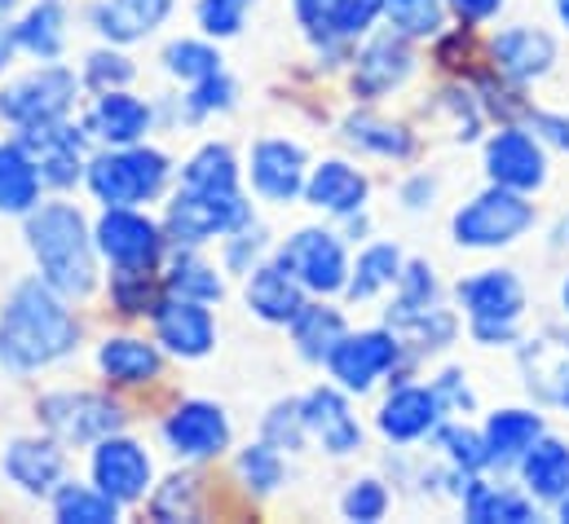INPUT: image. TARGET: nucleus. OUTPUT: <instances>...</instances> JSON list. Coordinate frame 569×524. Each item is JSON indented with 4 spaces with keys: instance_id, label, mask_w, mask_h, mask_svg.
<instances>
[{
    "instance_id": "obj_1",
    "label": "nucleus",
    "mask_w": 569,
    "mask_h": 524,
    "mask_svg": "<svg viewBox=\"0 0 569 524\" xmlns=\"http://www.w3.org/2000/svg\"><path fill=\"white\" fill-rule=\"evenodd\" d=\"M80 340V322L67 309V295L58 286H49L44 278H27L4 313H0V362L18 375L53 366L58 357H67Z\"/></svg>"
},
{
    "instance_id": "obj_2",
    "label": "nucleus",
    "mask_w": 569,
    "mask_h": 524,
    "mask_svg": "<svg viewBox=\"0 0 569 524\" xmlns=\"http://www.w3.org/2000/svg\"><path fill=\"white\" fill-rule=\"evenodd\" d=\"M27 248L40 264V278L58 286L67 300H80L98 282V261H93V234L84 216L71 203H36L27 212Z\"/></svg>"
},
{
    "instance_id": "obj_3",
    "label": "nucleus",
    "mask_w": 569,
    "mask_h": 524,
    "mask_svg": "<svg viewBox=\"0 0 569 524\" xmlns=\"http://www.w3.org/2000/svg\"><path fill=\"white\" fill-rule=\"evenodd\" d=\"M168 172H172L168 159L150 145H111L84 168V181H89L98 203L138 208V203H150V199L163 194Z\"/></svg>"
},
{
    "instance_id": "obj_4",
    "label": "nucleus",
    "mask_w": 569,
    "mask_h": 524,
    "mask_svg": "<svg viewBox=\"0 0 569 524\" xmlns=\"http://www.w3.org/2000/svg\"><path fill=\"white\" fill-rule=\"evenodd\" d=\"M243 225H252V203L239 190L181 185L177 199L168 203V216H163V234L177 248H199L217 234H239Z\"/></svg>"
},
{
    "instance_id": "obj_5",
    "label": "nucleus",
    "mask_w": 569,
    "mask_h": 524,
    "mask_svg": "<svg viewBox=\"0 0 569 524\" xmlns=\"http://www.w3.org/2000/svg\"><path fill=\"white\" fill-rule=\"evenodd\" d=\"M455 295L468 313L472 340H481L490 349L517 340V322L526 313V286L512 269H486L477 278H463Z\"/></svg>"
},
{
    "instance_id": "obj_6",
    "label": "nucleus",
    "mask_w": 569,
    "mask_h": 524,
    "mask_svg": "<svg viewBox=\"0 0 569 524\" xmlns=\"http://www.w3.org/2000/svg\"><path fill=\"white\" fill-rule=\"evenodd\" d=\"M535 225V203L521 194V190H508V185H490L486 194H477L472 203H463L455 212V243L459 248H477V252H490V248H508L517 243L526 230Z\"/></svg>"
},
{
    "instance_id": "obj_7",
    "label": "nucleus",
    "mask_w": 569,
    "mask_h": 524,
    "mask_svg": "<svg viewBox=\"0 0 569 524\" xmlns=\"http://www.w3.org/2000/svg\"><path fill=\"white\" fill-rule=\"evenodd\" d=\"M36 414L67 445H98L102 436H116L124 427L120 401L102 393H49L40 396Z\"/></svg>"
},
{
    "instance_id": "obj_8",
    "label": "nucleus",
    "mask_w": 569,
    "mask_h": 524,
    "mask_svg": "<svg viewBox=\"0 0 569 524\" xmlns=\"http://www.w3.org/2000/svg\"><path fill=\"white\" fill-rule=\"evenodd\" d=\"M93 243L116 264V273H150L163 252V230L133 208H107V216L93 230Z\"/></svg>"
},
{
    "instance_id": "obj_9",
    "label": "nucleus",
    "mask_w": 569,
    "mask_h": 524,
    "mask_svg": "<svg viewBox=\"0 0 569 524\" xmlns=\"http://www.w3.org/2000/svg\"><path fill=\"white\" fill-rule=\"evenodd\" d=\"M76 75L67 67H40L31 75H18L0 93V115L9 124H40V120H62L76 102Z\"/></svg>"
},
{
    "instance_id": "obj_10",
    "label": "nucleus",
    "mask_w": 569,
    "mask_h": 524,
    "mask_svg": "<svg viewBox=\"0 0 569 524\" xmlns=\"http://www.w3.org/2000/svg\"><path fill=\"white\" fill-rule=\"evenodd\" d=\"M402 357V340L393 331H358L331 349L327 371L345 393H367L376 380H385Z\"/></svg>"
},
{
    "instance_id": "obj_11",
    "label": "nucleus",
    "mask_w": 569,
    "mask_h": 524,
    "mask_svg": "<svg viewBox=\"0 0 569 524\" xmlns=\"http://www.w3.org/2000/svg\"><path fill=\"white\" fill-rule=\"evenodd\" d=\"M279 264L305 291H318V295H331V291L349 286V261H345V248H340V239L331 230L291 234L279 248Z\"/></svg>"
},
{
    "instance_id": "obj_12",
    "label": "nucleus",
    "mask_w": 569,
    "mask_h": 524,
    "mask_svg": "<svg viewBox=\"0 0 569 524\" xmlns=\"http://www.w3.org/2000/svg\"><path fill=\"white\" fill-rule=\"evenodd\" d=\"M22 150L31 154L36 172L44 185L62 190L76 185L84 177V132H76L62 120H40V124H22Z\"/></svg>"
},
{
    "instance_id": "obj_13",
    "label": "nucleus",
    "mask_w": 569,
    "mask_h": 524,
    "mask_svg": "<svg viewBox=\"0 0 569 524\" xmlns=\"http://www.w3.org/2000/svg\"><path fill=\"white\" fill-rule=\"evenodd\" d=\"M486 172L495 185L535 194L548 181V154L539 137H530L526 129H499L486 141Z\"/></svg>"
},
{
    "instance_id": "obj_14",
    "label": "nucleus",
    "mask_w": 569,
    "mask_h": 524,
    "mask_svg": "<svg viewBox=\"0 0 569 524\" xmlns=\"http://www.w3.org/2000/svg\"><path fill=\"white\" fill-rule=\"evenodd\" d=\"M163 441L177 458H217L230 445V419L212 401H181L163 419Z\"/></svg>"
},
{
    "instance_id": "obj_15",
    "label": "nucleus",
    "mask_w": 569,
    "mask_h": 524,
    "mask_svg": "<svg viewBox=\"0 0 569 524\" xmlns=\"http://www.w3.org/2000/svg\"><path fill=\"white\" fill-rule=\"evenodd\" d=\"M150 454L129 436H102L93 450V485L102 494H111L120 507L138 503L150 490Z\"/></svg>"
},
{
    "instance_id": "obj_16",
    "label": "nucleus",
    "mask_w": 569,
    "mask_h": 524,
    "mask_svg": "<svg viewBox=\"0 0 569 524\" xmlns=\"http://www.w3.org/2000/svg\"><path fill=\"white\" fill-rule=\"evenodd\" d=\"M154 335L177 357H208L212 344H217V322L203 309V300L172 295V300L154 304Z\"/></svg>"
},
{
    "instance_id": "obj_17",
    "label": "nucleus",
    "mask_w": 569,
    "mask_h": 524,
    "mask_svg": "<svg viewBox=\"0 0 569 524\" xmlns=\"http://www.w3.org/2000/svg\"><path fill=\"white\" fill-rule=\"evenodd\" d=\"M4 476L31 494V498H53V490L67 476V454L58 436H22L4 450Z\"/></svg>"
},
{
    "instance_id": "obj_18",
    "label": "nucleus",
    "mask_w": 569,
    "mask_h": 524,
    "mask_svg": "<svg viewBox=\"0 0 569 524\" xmlns=\"http://www.w3.org/2000/svg\"><path fill=\"white\" fill-rule=\"evenodd\" d=\"M490 58H495L499 75H508L512 84H530V80H539V75L552 71L557 40L548 31H539V27H508V31L495 36Z\"/></svg>"
},
{
    "instance_id": "obj_19",
    "label": "nucleus",
    "mask_w": 569,
    "mask_h": 524,
    "mask_svg": "<svg viewBox=\"0 0 569 524\" xmlns=\"http://www.w3.org/2000/svg\"><path fill=\"white\" fill-rule=\"evenodd\" d=\"M300 410H305V432L327 454L345 458V454H358L362 450V427L349 414V401L336 393V389H313V393L300 401Z\"/></svg>"
},
{
    "instance_id": "obj_20",
    "label": "nucleus",
    "mask_w": 569,
    "mask_h": 524,
    "mask_svg": "<svg viewBox=\"0 0 569 524\" xmlns=\"http://www.w3.org/2000/svg\"><path fill=\"white\" fill-rule=\"evenodd\" d=\"M411 71H416V53H411L407 36H402V31L380 36V40H371V44L358 53L353 93H358V98H385L389 89L407 84Z\"/></svg>"
},
{
    "instance_id": "obj_21",
    "label": "nucleus",
    "mask_w": 569,
    "mask_h": 524,
    "mask_svg": "<svg viewBox=\"0 0 569 524\" xmlns=\"http://www.w3.org/2000/svg\"><path fill=\"white\" fill-rule=\"evenodd\" d=\"M441 410H446V405H441L437 389L402 384V389H393V393H389V401L380 405L376 423H380V432H385L389 441L411 445V441H420V436H428V432H437Z\"/></svg>"
},
{
    "instance_id": "obj_22",
    "label": "nucleus",
    "mask_w": 569,
    "mask_h": 524,
    "mask_svg": "<svg viewBox=\"0 0 569 524\" xmlns=\"http://www.w3.org/2000/svg\"><path fill=\"white\" fill-rule=\"evenodd\" d=\"M252 185L270 203H291L305 194V150L283 137H266L252 150Z\"/></svg>"
},
{
    "instance_id": "obj_23",
    "label": "nucleus",
    "mask_w": 569,
    "mask_h": 524,
    "mask_svg": "<svg viewBox=\"0 0 569 524\" xmlns=\"http://www.w3.org/2000/svg\"><path fill=\"white\" fill-rule=\"evenodd\" d=\"M305 203L318 212H331V216H353L367 203V177L358 168H349L345 159H327L309 172Z\"/></svg>"
},
{
    "instance_id": "obj_24",
    "label": "nucleus",
    "mask_w": 569,
    "mask_h": 524,
    "mask_svg": "<svg viewBox=\"0 0 569 524\" xmlns=\"http://www.w3.org/2000/svg\"><path fill=\"white\" fill-rule=\"evenodd\" d=\"M84 132L107 141V145H138L150 132V107L138 102L133 93H124V89H107L93 102V111L84 120Z\"/></svg>"
},
{
    "instance_id": "obj_25",
    "label": "nucleus",
    "mask_w": 569,
    "mask_h": 524,
    "mask_svg": "<svg viewBox=\"0 0 569 524\" xmlns=\"http://www.w3.org/2000/svg\"><path fill=\"white\" fill-rule=\"evenodd\" d=\"M248 309H252L261 322L291 326V318L305 309V286H300L279 261L257 264V269L248 273Z\"/></svg>"
},
{
    "instance_id": "obj_26",
    "label": "nucleus",
    "mask_w": 569,
    "mask_h": 524,
    "mask_svg": "<svg viewBox=\"0 0 569 524\" xmlns=\"http://www.w3.org/2000/svg\"><path fill=\"white\" fill-rule=\"evenodd\" d=\"M168 13H172V0H98L93 27L116 44H133V40H146Z\"/></svg>"
},
{
    "instance_id": "obj_27",
    "label": "nucleus",
    "mask_w": 569,
    "mask_h": 524,
    "mask_svg": "<svg viewBox=\"0 0 569 524\" xmlns=\"http://www.w3.org/2000/svg\"><path fill=\"white\" fill-rule=\"evenodd\" d=\"M521 476L539 503H561L569 494V445L557 436H539L521 454Z\"/></svg>"
},
{
    "instance_id": "obj_28",
    "label": "nucleus",
    "mask_w": 569,
    "mask_h": 524,
    "mask_svg": "<svg viewBox=\"0 0 569 524\" xmlns=\"http://www.w3.org/2000/svg\"><path fill=\"white\" fill-rule=\"evenodd\" d=\"M486 454L490 463L508 467V463H521V454L543 436V414L535 410H499L486 419Z\"/></svg>"
},
{
    "instance_id": "obj_29",
    "label": "nucleus",
    "mask_w": 569,
    "mask_h": 524,
    "mask_svg": "<svg viewBox=\"0 0 569 524\" xmlns=\"http://www.w3.org/2000/svg\"><path fill=\"white\" fill-rule=\"evenodd\" d=\"M40 172L31 163V154L22 150V141H4L0 145V212L4 216H27L40 203Z\"/></svg>"
},
{
    "instance_id": "obj_30",
    "label": "nucleus",
    "mask_w": 569,
    "mask_h": 524,
    "mask_svg": "<svg viewBox=\"0 0 569 524\" xmlns=\"http://www.w3.org/2000/svg\"><path fill=\"white\" fill-rule=\"evenodd\" d=\"M98 366H102L107 380L133 389V384H150V380L159 375V353H154V344H146V340L111 335V340H102V349H98Z\"/></svg>"
},
{
    "instance_id": "obj_31",
    "label": "nucleus",
    "mask_w": 569,
    "mask_h": 524,
    "mask_svg": "<svg viewBox=\"0 0 569 524\" xmlns=\"http://www.w3.org/2000/svg\"><path fill=\"white\" fill-rule=\"evenodd\" d=\"M291 340H296V353L305 362H327L331 349L345 340V318L327 304H305L291 318Z\"/></svg>"
},
{
    "instance_id": "obj_32",
    "label": "nucleus",
    "mask_w": 569,
    "mask_h": 524,
    "mask_svg": "<svg viewBox=\"0 0 569 524\" xmlns=\"http://www.w3.org/2000/svg\"><path fill=\"white\" fill-rule=\"evenodd\" d=\"M13 40H18V49H27L31 58L53 62V58L62 53V44H67L62 9H58L53 0H40L36 9H27V13H22V22L13 27Z\"/></svg>"
},
{
    "instance_id": "obj_33",
    "label": "nucleus",
    "mask_w": 569,
    "mask_h": 524,
    "mask_svg": "<svg viewBox=\"0 0 569 524\" xmlns=\"http://www.w3.org/2000/svg\"><path fill=\"white\" fill-rule=\"evenodd\" d=\"M463 512H468L472 524H530L535 521V507H530L521 494L495 490V485H486V481H472V485H468Z\"/></svg>"
},
{
    "instance_id": "obj_34",
    "label": "nucleus",
    "mask_w": 569,
    "mask_h": 524,
    "mask_svg": "<svg viewBox=\"0 0 569 524\" xmlns=\"http://www.w3.org/2000/svg\"><path fill=\"white\" fill-rule=\"evenodd\" d=\"M402 252L398 248H389V243H376V248H367L358 264L349 269V300H371L376 291H385V286H398V278H402Z\"/></svg>"
},
{
    "instance_id": "obj_35",
    "label": "nucleus",
    "mask_w": 569,
    "mask_h": 524,
    "mask_svg": "<svg viewBox=\"0 0 569 524\" xmlns=\"http://www.w3.org/2000/svg\"><path fill=\"white\" fill-rule=\"evenodd\" d=\"M345 141L367 150V154H380V159H407L416 150L411 132L402 124H389L380 115H349L345 120Z\"/></svg>"
},
{
    "instance_id": "obj_36",
    "label": "nucleus",
    "mask_w": 569,
    "mask_h": 524,
    "mask_svg": "<svg viewBox=\"0 0 569 524\" xmlns=\"http://www.w3.org/2000/svg\"><path fill=\"white\" fill-rule=\"evenodd\" d=\"M53 516L62 524H111L120 516V503L89 485H58L53 490Z\"/></svg>"
},
{
    "instance_id": "obj_37",
    "label": "nucleus",
    "mask_w": 569,
    "mask_h": 524,
    "mask_svg": "<svg viewBox=\"0 0 569 524\" xmlns=\"http://www.w3.org/2000/svg\"><path fill=\"white\" fill-rule=\"evenodd\" d=\"M186 185L194 190H239V163H234V150L230 145H203L199 154H190L186 172H181Z\"/></svg>"
},
{
    "instance_id": "obj_38",
    "label": "nucleus",
    "mask_w": 569,
    "mask_h": 524,
    "mask_svg": "<svg viewBox=\"0 0 569 524\" xmlns=\"http://www.w3.org/2000/svg\"><path fill=\"white\" fill-rule=\"evenodd\" d=\"M168 291L172 295H186V300H221L226 295V282L217 278V269L212 264H203L199 256H190V252H181L172 269H168Z\"/></svg>"
},
{
    "instance_id": "obj_39",
    "label": "nucleus",
    "mask_w": 569,
    "mask_h": 524,
    "mask_svg": "<svg viewBox=\"0 0 569 524\" xmlns=\"http://www.w3.org/2000/svg\"><path fill=\"white\" fill-rule=\"evenodd\" d=\"M385 13V0H327L318 27L336 40H353L362 31H371V22Z\"/></svg>"
},
{
    "instance_id": "obj_40",
    "label": "nucleus",
    "mask_w": 569,
    "mask_h": 524,
    "mask_svg": "<svg viewBox=\"0 0 569 524\" xmlns=\"http://www.w3.org/2000/svg\"><path fill=\"white\" fill-rule=\"evenodd\" d=\"M385 13L393 22V31H402L407 40L437 36L441 18H446V0H385Z\"/></svg>"
},
{
    "instance_id": "obj_41",
    "label": "nucleus",
    "mask_w": 569,
    "mask_h": 524,
    "mask_svg": "<svg viewBox=\"0 0 569 524\" xmlns=\"http://www.w3.org/2000/svg\"><path fill=\"white\" fill-rule=\"evenodd\" d=\"M163 67H168L177 80L194 84V80H203V75H217V71H221V53H217L212 44H199V40H177V44H168Z\"/></svg>"
},
{
    "instance_id": "obj_42",
    "label": "nucleus",
    "mask_w": 569,
    "mask_h": 524,
    "mask_svg": "<svg viewBox=\"0 0 569 524\" xmlns=\"http://www.w3.org/2000/svg\"><path fill=\"white\" fill-rule=\"evenodd\" d=\"M239 476H243L248 490H257V494H274V490L283 485V458H279V445H270V441L248 445V450L239 454Z\"/></svg>"
},
{
    "instance_id": "obj_43",
    "label": "nucleus",
    "mask_w": 569,
    "mask_h": 524,
    "mask_svg": "<svg viewBox=\"0 0 569 524\" xmlns=\"http://www.w3.org/2000/svg\"><path fill=\"white\" fill-rule=\"evenodd\" d=\"M437 445L446 450V458L463 472V476H472V472H481V467H490V454H486V436H477V432H468V427H437Z\"/></svg>"
},
{
    "instance_id": "obj_44",
    "label": "nucleus",
    "mask_w": 569,
    "mask_h": 524,
    "mask_svg": "<svg viewBox=\"0 0 569 524\" xmlns=\"http://www.w3.org/2000/svg\"><path fill=\"white\" fill-rule=\"evenodd\" d=\"M340 512H345V521H358V524L385 521V512H389V490H385L380 481H353L349 494L340 498Z\"/></svg>"
},
{
    "instance_id": "obj_45",
    "label": "nucleus",
    "mask_w": 569,
    "mask_h": 524,
    "mask_svg": "<svg viewBox=\"0 0 569 524\" xmlns=\"http://www.w3.org/2000/svg\"><path fill=\"white\" fill-rule=\"evenodd\" d=\"M150 512H154V521H194V512H199L194 481H190V476H172V481H163V490L154 494Z\"/></svg>"
},
{
    "instance_id": "obj_46",
    "label": "nucleus",
    "mask_w": 569,
    "mask_h": 524,
    "mask_svg": "<svg viewBox=\"0 0 569 524\" xmlns=\"http://www.w3.org/2000/svg\"><path fill=\"white\" fill-rule=\"evenodd\" d=\"M230 102H234V84H230L226 71H217V75H203V80L190 84L186 115H190V120H203V115H212V111H226Z\"/></svg>"
},
{
    "instance_id": "obj_47",
    "label": "nucleus",
    "mask_w": 569,
    "mask_h": 524,
    "mask_svg": "<svg viewBox=\"0 0 569 524\" xmlns=\"http://www.w3.org/2000/svg\"><path fill=\"white\" fill-rule=\"evenodd\" d=\"M305 410L300 401H279L270 414H266V441L279 445V450H300L305 445Z\"/></svg>"
},
{
    "instance_id": "obj_48",
    "label": "nucleus",
    "mask_w": 569,
    "mask_h": 524,
    "mask_svg": "<svg viewBox=\"0 0 569 524\" xmlns=\"http://www.w3.org/2000/svg\"><path fill=\"white\" fill-rule=\"evenodd\" d=\"M129 80H133V62L124 53H111V49L89 53V62H84V84L89 89L107 93V89H124Z\"/></svg>"
},
{
    "instance_id": "obj_49",
    "label": "nucleus",
    "mask_w": 569,
    "mask_h": 524,
    "mask_svg": "<svg viewBox=\"0 0 569 524\" xmlns=\"http://www.w3.org/2000/svg\"><path fill=\"white\" fill-rule=\"evenodd\" d=\"M248 9H252V0H199V27L208 36H217V40L239 36Z\"/></svg>"
},
{
    "instance_id": "obj_50",
    "label": "nucleus",
    "mask_w": 569,
    "mask_h": 524,
    "mask_svg": "<svg viewBox=\"0 0 569 524\" xmlns=\"http://www.w3.org/2000/svg\"><path fill=\"white\" fill-rule=\"evenodd\" d=\"M437 304V278L425 261H411L398 278V304L393 309H432Z\"/></svg>"
},
{
    "instance_id": "obj_51",
    "label": "nucleus",
    "mask_w": 569,
    "mask_h": 524,
    "mask_svg": "<svg viewBox=\"0 0 569 524\" xmlns=\"http://www.w3.org/2000/svg\"><path fill=\"white\" fill-rule=\"evenodd\" d=\"M111 295H116L120 313H154V300H150V273H116Z\"/></svg>"
},
{
    "instance_id": "obj_52",
    "label": "nucleus",
    "mask_w": 569,
    "mask_h": 524,
    "mask_svg": "<svg viewBox=\"0 0 569 524\" xmlns=\"http://www.w3.org/2000/svg\"><path fill=\"white\" fill-rule=\"evenodd\" d=\"M432 389H437V396H441V405H446V410H472V393H468V384H463V375H459V371H446Z\"/></svg>"
},
{
    "instance_id": "obj_53",
    "label": "nucleus",
    "mask_w": 569,
    "mask_h": 524,
    "mask_svg": "<svg viewBox=\"0 0 569 524\" xmlns=\"http://www.w3.org/2000/svg\"><path fill=\"white\" fill-rule=\"evenodd\" d=\"M463 22H486V18H495L499 9H503V0H446Z\"/></svg>"
},
{
    "instance_id": "obj_54",
    "label": "nucleus",
    "mask_w": 569,
    "mask_h": 524,
    "mask_svg": "<svg viewBox=\"0 0 569 524\" xmlns=\"http://www.w3.org/2000/svg\"><path fill=\"white\" fill-rule=\"evenodd\" d=\"M535 132H543L548 141L569 150V115H535Z\"/></svg>"
},
{
    "instance_id": "obj_55",
    "label": "nucleus",
    "mask_w": 569,
    "mask_h": 524,
    "mask_svg": "<svg viewBox=\"0 0 569 524\" xmlns=\"http://www.w3.org/2000/svg\"><path fill=\"white\" fill-rule=\"evenodd\" d=\"M322 9H327V0H296V13H300V22H305V27H318Z\"/></svg>"
},
{
    "instance_id": "obj_56",
    "label": "nucleus",
    "mask_w": 569,
    "mask_h": 524,
    "mask_svg": "<svg viewBox=\"0 0 569 524\" xmlns=\"http://www.w3.org/2000/svg\"><path fill=\"white\" fill-rule=\"evenodd\" d=\"M425 199H432V181H416V185H407V208H428Z\"/></svg>"
},
{
    "instance_id": "obj_57",
    "label": "nucleus",
    "mask_w": 569,
    "mask_h": 524,
    "mask_svg": "<svg viewBox=\"0 0 569 524\" xmlns=\"http://www.w3.org/2000/svg\"><path fill=\"white\" fill-rule=\"evenodd\" d=\"M13 49H18V40H13V27H0V71L9 67V58H13Z\"/></svg>"
},
{
    "instance_id": "obj_58",
    "label": "nucleus",
    "mask_w": 569,
    "mask_h": 524,
    "mask_svg": "<svg viewBox=\"0 0 569 524\" xmlns=\"http://www.w3.org/2000/svg\"><path fill=\"white\" fill-rule=\"evenodd\" d=\"M13 9H18V0H0V22H4V18L13 13Z\"/></svg>"
},
{
    "instance_id": "obj_59",
    "label": "nucleus",
    "mask_w": 569,
    "mask_h": 524,
    "mask_svg": "<svg viewBox=\"0 0 569 524\" xmlns=\"http://www.w3.org/2000/svg\"><path fill=\"white\" fill-rule=\"evenodd\" d=\"M557 516H561V521L569 524V494H566V498H561V503H557Z\"/></svg>"
},
{
    "instance_id": "obj_60",
    "label": "nucleus",
    "mask_w": 569,
    "mask_h": 524,
    "mask_svg": "<svg viewBox=\"0 0 569 524\" xmlns=\"http://www.w3.org/2000/svg\"><path fill=\"white\" fill-rule=\"evenodd\" d=\"M557 13H561V22L569 27V0H557Z\"/></svg>"
},
{
    "instance_id": "obj_61",
    "label": "nucleus",
    "mask_w": 569,
    "mask_h": 524,
    "mask_svg": "<svg viewBox=\"0 0 569 524\" xmlns=\"http://www.w3.org/2000/svg\"><path fill=\"white\" fill-rule=\"evenodd\" d=\"M561 304H566V313H569V278H566V286H561Z\"/></svg>"
},
{
    "instance_id": "obj_62",
    "label": "nucleus",
    "mask_w": 569,
    "mask_h": 524,
    "mask_svg": "<svg viewBox=\"0 0 569 524\" xmlns=\"http://www.w3.org/2000/svg\"><path fill=\"white\" fill-rule=\"evenodd\" d=\"M566 405H569V393H566Z\"/></svg>"
}]
</instances>
